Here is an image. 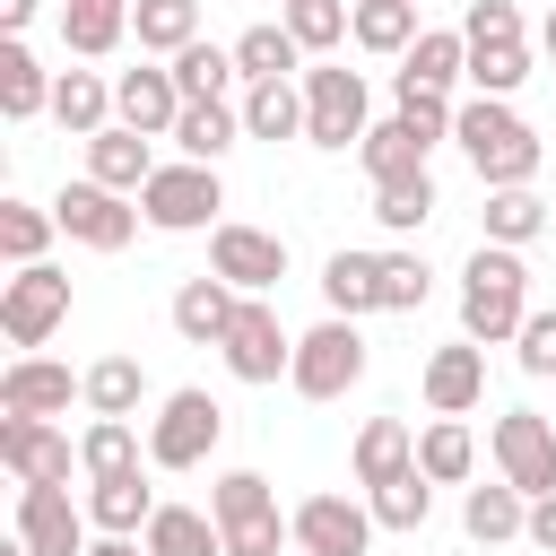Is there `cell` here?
<instances>
[{
    "instance_id": "cell-1",
    "label": "cell",
    "mask_w": 556,
    "mask_h": 556,
    "mask_svg": "<svg viewBox=\"0 0 556 556\" xmlns=\"http://www.w3.org/2000/svg\"><path fill=\"white\" fill-rule=\"evenodd\" d=\"M530 321V261L513 243H478L460 261V339L478 348H513Z\"/></svg>"
},
{
    "instance_id": "cell-2",
    "label": "cell",
    "mask_w": 556,
    "mask_h": 556,
    "mask_svg": "<svg viewBox=\"0 0 556 556\" xmlns=\"http://www.w3.org/2000/svg\"><path fill=\"white\" fill-rule=\"evenodd\" d=\"M452 139H460V156H469V174L486 182V191H513V182H539V130L513 113V96H469L460 113H452Z\"/></svg>"
},
{
    "instance_id": "cell-3",
    "label": "cell",
    "mask_w": 556,
    "mask_h": 556,
    "mask_svg": "<svg viewBox=\"0 0 556 556\" xmlns=\"http://www.w3.org/2000/svg\"><path fill=\"white\" fill-rule=\"evenodd\" d=\"M208 513H217V530H226V556H287V547H295V521L278 513V495H269L261 469H226V478L208 486Z\"/></svg>"
},
{
    "instance_id": "cell-4",
    "label": "cell",
    "mask_w": 556,
    "mask_h": 556,
    "mask_svg": "<svg viewBox=\"0 0 556 556\" xmlns=\"http://www.w3.org/2000/svg\"><path fill=\"white\" fill-rule=\"evenodd\" d=\"M356 382H365V330L348 313H321L313 330H295V365H287L295 400H348Z\"/></svg>"
},
{
    "instance_id": "cell-5",
    "label": "cell",
    "mask_w": 556,
    "mask_h": 556,
    "mask_svg": "<svg viewBox=\"0 0 556 556\" xmlns=\"http://www.w3.org/2000/svg\"><path fill=\"white\" fill-rule=\"evenodd\" d=\"M52 217H61V235H70L78 252H130V235L148 226L139 191H113V182H96V174L61 182V191H52Z\"/></svg>"
},
{
    "instance_id": "cell-6",
    "label": "cell",
    "mask_w": 556,
    "mask_h": 556,
    "mask_svg": "<svg viewBox=\"0 0 556 556\" xmlns=\"http://www.w3.org/2000/svg\"><path fill=\"white\" fill-rule=\"evenodd\" d=\"M139 208H148L156 235H208L217 208H226V182H217V165L174 156V165H156V174L139 182Z\"/></svg>"
},
{
    "instance_id": "cell-7",
    "label": "cell",
    "mask_w": 556,
    "mask_h": 556,
    "mask_svg": "<svg viewBox=\"0 0 556 556\" xmlns=\"http://www.w3.org/2000/svg\"><path fill=\"white\" fill-rule=\"evenodd\" d=\"M217 443H226V408L200 382H182V391L156 400V417H148V469H200Z\"/></svg>"
},
{
    "instance_id": "cell-8",
    "label": "cell",
    "mask_w": 556,
    "mask_h": 556,
    "mask_svg": "<svg viewBox=\"0 0 556 556\" xmlns=\"http://www.w3.org/2000/svg\"><path fill=\"white\" fill-rule=\"evenodd\" d=\"M374 96H365V70L348 61H304V139L313 148H356L374 122Z\"/></svg>"
},
{
    "instance_id": "cell-9",
    "label": "cell",
    "mask_w": 556,
    "mask_h": 556,
    "mask_svg": "<svg viewBox=\"0 0 556 556\" xmlns=\"http://www.w3.org/2000/svg\"><path fill=\"white\" fill-rule=\"evenodd\" d=\"M217 356H226V374H235V382L269 391V382H287V365H295V330L278 321V304H269V295H243V313L226 321Z\"/></svg>"
},
{
    "instance_id": "cell-10",
    "label": "cell",
    "mask_w": 556,
    "mask_h": 556,
    "mask_svg": "<svg viewBox=\"0 0 556 556\" xmlns=\"http://www.w3.org/2000/svg\"><path fill=\"white\" fill-rule=\"evenodd\" d=\"M61 321H70V269L26 261L17 278H0V330H9V348H17V356H26V348H43Z\"/></svg>"
},
{
    "instance_id": "cell-11",
    "label": "cell",
    "mask_w": 556,
    "mask_h": 556,
    "mask_svg": "<svg viewBox=\"0 0 556 556\" xmlns=\"http://www.w3.org/2000/svg\"><path fill=\"white\" fill-rule=\"evenodd\" d=\"M486 452H495V478H513L521 495H556V417L504 408L486 426Z\"/></svg>"
},
{
    "instance_id": "cell-12",
    "label": "cell",
    "mask_w": 556,
    "mask_h": 556,
    "mask_svg": "<svg viewBox=\"0 0 556 556\" xmlns=\"http://www.w3.org/2000/svg\"><path fill=\"white\" fill-rule=\"evenodd\" d=\"M208 269H217L226 287H243V295H269V287L287 278V235L243 226V217H217V226H208Z\"/></svg>"
},
{
    "instance_id": "cell-13",
    "label": "cell",
    "mask_w": 556,
    "mask_h": 556,
    "mask_svg": "<svg viewBox=\"0 0 556 556\" xmlns=\"http://www.w3.org/2000/svg\"><path fill=\"white\" fill-rule=\"evenodd\" d=\"M287 521H295V547H304V556H365V547L382 539L374 504H365V495H330V486L304 495Z\"/></svg>"
},
{
    "instance_id": "cell-14",
    "label": "cell",
    "mask_w": 556,
    "mask_h": 556,
    "mask_svg": "<svg viewBox=\"0 0 556 556\" xmlns=\"http://www.w3.org/2000/svg\"><path fill=\"white\" fill-rule=\"evenodd\" d=\"M17 539L35 556H87V539H96L87 495H70V486H17Z\"/></svg>"
},
{
    "instance_id": "cell-15",
    "label": "cell",
    "mask_w": 556,
    "mask_h": 556,
    "mask_svg": "<svg viewBox=\"0 0 556 556\" xmlns=\"http://www.w3.org/2000/svg\"><path fill=\"white\" fill-rule=\"evenodd\" d=\"M70 400H87V374L52 365L43 348L9 356V374H0V417H70Z\"/></svg>"
},
{
    "instance_id": "cell-16",
    "label": "cell",
    "mask_w": 556,
    "mask_h": 556,
    "mask_svg": "<svg viewBox=\"0 0 556 556\" xmlns=\"http://www.w3.org/2000/svg\"><path fill=\"white\" fill-rule=\"evenodd\" d=\"M70 460H78V443L52 417H0V469L17 486H70Z\"/></svg>"
},
{
    "instance_id": "cell-17",
    "label": "cell",
    "mask_w": 556,
    "mask_h": 556,
    "mask_svg": "<svg viewBox=\"0 0 556 556\" xmlns=\"http://www.w3.org/2000/svg\"><path fill=\"white\" fill-rule=\"evenodd\" d=\"M113 122H130V130L165 139V130L182 122V87H174V61H148V52H139V70H122V78H113Z\"/></svg>"
},
{
    "instance_id": "cell-18",
    "label": "cell",
    "mask_w": 556,
    "mask_h": 556,
    "mask_svg": "<svg viewBox=\"0 0 556 556\" xmlns=\"http://www.w3.org/2000/svg\"><path fill=\"white\" fill-rule=\"evenodd\" d=\"M417 391H426V408H434V417H469V408L486 400V348H478V339L434 348V356H426V374H417Z\"/></svg>"
},
{
    "instance_id": "cell-19",
    "label": "cell",
    "mask_w": 556,
    "mask_h": 556,
    "mask_svg": "<svg viewBox=\"0 0 556 556\" xmlns=\"http://www.w3.org/2000/svg\"><path fill=\"white\" fill-rule=\"evenodd\" d=\"M460 78H469V35L460 26H426L391 70V87H434V96H452Z\"/></svg>"
},
{
    "instance_id": "cell-20",
    "label": "cell",
    "mask_w": 556,
    "mask_h": 556,
    "mask_svg": "<svg viewBox=\"0 0 556 556\" xmlns=\"http://www.w3.org/2000/svg\"><path fill=\"white\" fill-rule=\"evenodd\" d=\"M235 313H243V287H226L217 269H200V278H182V287H174V330H182L191 348H217Z\"/></svg>"
},
{
    "instance_id": "cell-21",
    "label": "cell",
    "mask_w": 556,
    "mask_h": 556,
    "mask_svg": "<svg viewBox=\"0 0 556 556\" xmlns=\"http://www.w3.org/2000/svg\"><path fill=\"white\" fill-rule=\"evenodd\" d=\"M348 469H356V486H391L400 469H417V426L408 417H365L356 443H348Z\"/></svg>"
},
{
    "instance_id": "cell-22",
    "label": "cell",
    "mask_w": 556,
    "mask_h": 556,
    "mask_svg": "<svg viewBox=\"0 0 556 556\" xmlns=\"http://www.w3.org/2000/svg\"><path fill=\"white\" fill-rule=\"evenodd\" d=\"M426 156H434V139H426L408 113H391V122H374V130L356 139V165H365V182H400V174H426Z\"/></svg>"
},
{
    "instance_id": "cell-23",
    "label": "cell",
    "mask_w": 556,
    "mask_h": 556,
    "mask_svg": "<svg viewBox=\"0 0 556 556\" xmlns=\"http://www.w3.org/2000/svg\"><path fill=\"white\" fill-rule=\"evenodd\" d=\"M148 513H156V486H148V460L139 469H113V478H87V521L96 530H148Z\"/></svg>"
},
{
    "instance_id": "cell-24",
    "label": "cell",
    "mask_w": 556,
    "mask_h": 556,
    "mask_svg": "<svg viewBox=\"0 0 556 556\" xmlns=\"http://www.w3.org/2000/svg\"><path fill=\"white\" fill-rule=\"evenodd\" d=\"M52 113V70L26 52V35H0V122Z\"/></svg>"
},
{
    "instance_id": "cell-25",
    "label": "cell",
    "mask_w": 556,
    "mask_h": 556,
    "mask_svg": "<svg viewBox=\"0 0 556 556\" xmlns=\"http://www.w3.org/2000/svg\"><path fill=\"white\" fill-rule=\"evenodd\" d=\"M52 122H61L70 139H96V130L113 122V78H104V70H87V61H78V70H61V78H52Z\"/></svg>"
},
{
    "instance_id": "cell-26",
    "label": "cell",
    "mask_w": 556,
    "mask_h": 556,
    "mask_svg": "<svg viewBox=\"0 0 556 556\" xmlns=\"http://www.w3.org/2000/svg\"><path fill=\"white\" fill-rule=\"evenodd\" d=\"M87 174H96V182H113V191H139V182L156 174V148H148V130H130V122H104V130L87 139Z\"/></svg>"
},
{
    "instance_id": "cell-27",
    "label": "cell",
    "mask_w": 556,
    "mask_h": 556,
    "mask_svg": "<svg viewBox=\"0 0 556 556\" xmlns=\"http://www.w3.org/2000/svg\"><path fill=\"white\" fill-rule=\"evenodd\" d=\"M321 304L348 313V321L382 313V252H330L321 261Z\"/></svg>"
},
{
    "instance_id": "cell-28",
    "label": "cell",
    "mask_w": 556,
    "mask_h": 556,
    "mask_svg": "<svg viewBox=\"0 0 556 556\" xmlns=\"http://www.w3.org/2000/svg\"><path fill=\"white\" fill-rule=\"evenodd\" d=\"M460 530H469L478 547H504V539H521V530H530V495H521L513 478L469 486V495H460Z\"/></svg>"
},
{
    "instance_id": "cell-29",
    "label": "cell",
    "mask_w": 556,
    "mask_h": 556,
    "mask_svg": "<svg viewBox=\"0 0 556 556\" xmlns=\"http://www.w3.org/2000/svg\"><path fill=\"white\" fill-rule=\"evenodd\" d=\"M139 539H148V556H226V530L200 504H156Z\"/></svg>"
},
{
    "instance_id": "cell-30",
    "label": "cell",
    "mask_w": 556,
    "mask_h": 556,
    "mask_svg": "<svg viewBox=\"0 0 556 556\" xmlns=\"http://www.w3.org/2000/svg\"><path fill=\"white\" fill-rule=\"evenodd\" d=\"M122 35H130V9H122V0H61V43H70V61H104V52H122Z\"/></svg>"
},
{
    "instance_id": "cell-31",
    "label": "cell",
    "mask_w": 556,
    "mask_h": 556,
    "mask_svg": "<svg viewBox=\"0 0 556 556\" xmlns=\"http://www.w3.org/2000/svg\"><path fill=\"white\" fill-rule=\"evenodd\" d=\"M304 61H313V52L287 35V17H261V26L235 35V70H243V87H252V78H304Z\"/></svg>"
},
{
    "instance_id": "cell-32",
    "label": "cell",
    "mask_w": 556,
    "mask_h": 556,
    "mask_svg": "<svg viewBox=\"0 0 556 556\" xmlns=\"http://www.w3.org/2000/svg\"><path fill=\"white\" fill-rule=\"evenodd\" d=\"M243 139H304V78H252L243 87Z\"/></svg>"
},
{
    "instance_id": "cell-33",
    "label": "cell",
    "mask_w": 556,
    "mask_h": 556,
    "mask_svg": "<svg viewBox=\"0 0 556 556\" xmlns=\"http://www.w3.org/2000/svg\"><path fill=\"white\" fill-rule=\"evenodd\" d=\"M417 469H426L434 486H469V469H478L469 417H426V426H417Z\"/></svg>"
},
{
    "instance_id": "cell-34",
    "label": "cell",
    "mask_w": 556,
    "mask_h": 556,
    "mask_svg": "<svg viewBox=\"0 0 556 556\" xmlns=\"http://www.w3.org/2000/svg\"><path fill=\"white\" fill-rule=\"evenodd\" d=\"M417 35H426L417 26V0H356V17H348V43L374 52V61H400Z\"/></svg>"
},
{
    "instance_id": "cell-35",
    "label": "cell",
    "mask_w": 556,
    "mask_h": 556,
    "mask_svg": "<svg viewBox=\"0 0 556 556\" xmlns=\"http://www.w3.org/2000/svg\"><path fill=\"white\" fill-rule=\"evenodd\" d=\"M130 43L148 61H174L182 43H200V0H130Z\"/></svg>"
},
{
    "instance_id": "cell-36",
    "label": "cell",
    "mask_w": 556,
    "mask_h": 556,
    "mask_svg": "<svg viewBox=\"0 0 556 556\" xmlns=\"http://www.w3.org/2000/svg\"><path fill=\"white\" fill-rule=\"evenodd\" d=\"M182 156H200V165H217L235 139H243V104H226V96H208V104H182V122L165 130Z\"/></svg>"
},
{
    "instance_id": "cell-37",
    "label": "cell",
    "mask_w": 556,
    "mask_h": 556,
    "mask_svg": "<svg viewBox=\"0 0 556 556\" xmlns=\"http://www.w3.org/2000/svg\"><path fill=\"white\" fill-rule=\"evenodd\" d=\"M478 243H513V252H530L539 235H547V200L530 191V182H513V191H486V208H478Z\"/></svg>"
},
{
    "instance_id": "cell-38",
    "label": "cell",
    "mask_w": 556,
    "mask_h": 556,
    "mask_svg": "<svg viewBox=\"0 0 556 556\" xmlns=\"http://www.w3.org/2000/svg\"><path fill=\"white\" fill-rule=\"evenodd\" d=\"M148 408V374H139V356H96L87 365V417H139Z\"/></svg>"
},
{
    "instance_id": "cell-39",
    "label": "cell",
    "mask_w": 556,
    "mask_h": 556,
    "mask_svg": "<svg viewBox=\"0 0 556 556\" xmlns=\"http://www.w3.org/2000/svg\"><path fill=\"white\" fill-rule=\"evenodd\" d=\"M139 460H148V434L130 417H87V434H78V469L87 478H113V469H139Z\"/></svg>"
},
{
    "instance_id": "cell-40",
    "label": "cell",
    "mask_w": 556,
    "mask_h": 556,
    "mask_svg": "<svg viewBox=\"0 0 556 556\" xmlns=\"http://www.w3.org/2000/svg\"><path fill=\"white\" fill-rule=\"evenodd\" d=\"M365 504H374V521H382V530L417 539V530L434 521V478H426V469H400L391 486H365Z\"/></svg>"
},
{
    "instance_id": "cell-41",
    "label": "cell",
    "mask_w": 556,
    "mask_h": 556,
    "mask_svg": "<svg viewBox=\"0 0 556 556\" xmlns=\"http://www.w3.org/2000/svg\"><path fill=\"white\" fill-rule=\"evenodd\" d=\"M235 78H243V70H235V43H208V35H200V43L174 52V87H182V104H208V96H226Z\"/></svg>"
},
{
    "instance_id": "cell-42",
    "label": "cell",
    "mask_w": 556,
    "mask_h": 556,
    "mask_svg": "<svg viewBox=\"0 0 556 556\" xmlns=\"http://www.w3.org/2000/svg\"><path fill=\"white\" fill-rule=\"evenodd\" d=\"M434 208H443L434 174H400V182H374V226H382V235H417Z\"/></svg>"
},
{
    "instance_id": "cell-43",
    "label": "cell",
    "mask_w": 556,
    "mask_h": 556,
    "mask_svg": "<svg viewBox=\"0 0 556 556\" xmlns=\"http://www.w3.org/2000/svg\"><path fill=\"white\" fill-rule=\"evenodd\" d=\"M61 235V217L52 208H35V200H0V261L9 269H26V261H43V243Z\"/></svg>"
},
{
    "instance_id": "cell-44",
    "label": "cell",
    "mask_w": 556,
    "mask_h": 556,
    "mask_svg": "<svg viewBox=\"0 0 556 556\" xmlns=\"http://www.w3.org/2000/svg\"><path fill=\"white\" fill-rule=\"evenodd\" d=\"M287 17V35L313 52V61H330L339 43H348V17H356V0H295V9H278Z\"/></svg>"
},
{
    "instance_id": "cell-45",
    "label": "cell",
    "mask_w": 556,
    "mask_h": 556,
    "mask_svg": "<svg viewBox=\"0 0 556 556\" xmlns=\"http://www.w3.org/2000/svg\"><path fill=\"white\" fill-rule=\"evenodd\" d=\"M530 78V35H504V43H469V87L478 96H513Z\"/></svg>"
},
{
    "instance_id": "cell-46",
    "label": "cell",
    "mask_w": 556,
    "mask_h": 556,
    "mask_svg": "<svg viewBox=\"0 0 556 556\" xmlns=\"http://www.w3.org/2000/svg\"><path fill=\"white\" fill-rule=\"evenodd\" d=\"M434 295V269L417 252H382V313H417Z\"/></svg>"
},
{
    "instance_id": "cell-47",
    "label": "cell",
    "mask_w": 556,
    "mask_h": 556,
    "mask_svg": "<svg viewBox=\"0 0 556 556\" xmlns=\"http://www.w3.org/2000/svg\"><path fill=\"white\" fill-rule=\"evenodd\" d=\"M513 365L539 374V382H556V304H530V321H521V339H513Z\"/></svg>"
},
{
    "instance_id": "cell-48",
    "label": "cell",
    "mask_w": 556,
    "mask_h": 556,
    "mask_svg": "<svg viewBox=\"0 0 556 556\" xmlns=\"http://www.w3.org/2000/svg\"><path fill=\"white\" fill-rule=\"evenodd\" d=\"M391 96H400V113H408L426 139H452V113H460L452 96H434V87H391Z\"/></svg>"
},
{
    "instance_id": "cell-49",
    "label": "cell",
    "mask_w": 556,
    "mask_h": 556,
    "mask_svg": "<svg viewBox=\"0 0 556 556\" xmlns=\"http://www.w3.org/2000/svg\"><path fill=\"white\" fill-rule=\"evenodd\" d=\"M460 35H469V43H504V35H521V9H513V0H469Z\"/></svg>"
},
{
    "instance_id": "cell-50",
    "label": "cell",
    "mask_w": 556,
    "mask_h": 556,
    "mask_svg": "<svg viewBox=\"0 0 556 556\" xmlns=\"http://www.w3.org/2000/svg\"><path fill=\"white\" fill-rule=\"evenodd\" d=\"M539 556H556V495H530V530H521Z\"/></svg>"
},
{
    "instance_id": "cell-51",
    "label": "cell",
    "mask_w": 556,
    "mask_h": 556,
    "mask_svg": "<svg viewBox=\"0 0 556 556\" xmlns=\"http://www.w3.org/2000/svg\"><path fill=\"white\" fill-rule=\"evenodd\" d=\"M87 556H148V539H130V530H96Z\"/></svg>"
},
{
    "instance_id": "cell-52",
    "label": "cell",
    "mask_w": 556,
    "mask_h": 556,
    "mask_svg": "<svg viewBox=\"0 0 556 556\" xmlns=\"http://www.w3.org/2000/svg\"><path fill=\"white\" fill-rule=\"evenodd\" d=\"M35 9H43V0H0V35H26V26H35Z\"/></svg>"
},
{
    "instance_id": "cell-53",
    "label": "cell",
    "mask_w": 556,
    "mask_h": 556,
    "mask_svg": "<svg viewBox=\"0 0 556 556\" xmlns=\"http://www.w3.org/2000/svg\"><path fill=\"white\" fill-rule=\"evenodd\" d=\"M539 52H547V61H556V9H547V26H539Z\"/></svg>"
},
{
    "instance_id": "cell-54",
    "label": "cell",
    "mask_w": 556,
    "mask_h": 556,
    "mask_svg": "<svg viewBox=\"0 0 556 556\" xmlns=\"http://www.w3.org/2000/svg\"><path fill=\"white\" fill-rule=\"evenodd\" d=\"M0 556H35V547H26V539H17V530H9V547H0Z\"/></svg>"
},
{
    "instance_id": "cell-55",
    "label": "cell",
    "mask_w": 556,
    "mask_h": 556,
    "mask_svg": "<svg viewBox=\"0 0 556 556\" xmlns=\"http://www.w3.org/2000/svg\"><path fill=\"white\" fill-rule=\"evenodd\" d=\"M287 556H304V547H287Z\"/></svg>"
},
{
    "instance_id": "cell-56",
    "label": "cell",
    "mask_w": 556,
    "mask_h": 556,
    "mask_svg": "<svg viewBox=\"0 0 556 556\" xmlns=\"http://www.w3.org/2000/svg\"><path fill=\"white\" fill-rule=\"evenodd\" d=\"M278 9H295V0H278Z\"/></svg>"
},
{
    "instance_id": "cell-57",
    "label": "cell",
    "mask_w": 556,
    "mask_h": 556,
    "mask_svg": "<svg viewBox=\"0 0 556 556\" xmlns=\"http://www.w3.org/2000/svg\"><path fill=\"white\" fill-rule=\"evenodd\" d=\"M122 9H130V0H122Z\"/></svg>"
}]
</instances>
